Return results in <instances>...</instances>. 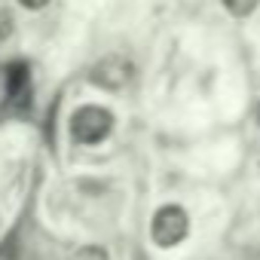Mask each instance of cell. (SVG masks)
Listing matches in <instances>:
<instances>
[{
    "label": "cell",
    "mask_w": 260,
    "mask_h": 260,
    "mask_svg": "<svg viewBox=\"0 0 260 260\" xmlns=\"http://www.w3.org/2000/svg\"><path fill=\"white\" fill-rule=\"evenodd\" d=\"M113 132V113L98 104H83L71 113V138L83 147H95L107 141Z\"/></svg>",
    "instance_id": "cell-1"
},
{
    "label": "cell",
    "mask_w": 260,
    "mask_h": 260,
    "mask_svg": "<svg viewBox=\"0 0 260 260\" xmlns=\"http://www.w3.org/2000/svg\"><path fill=\"white\" fill-rule=\"evenodd\" d=\"M187 236H190V214L181 205L169 202V205H159L153 211V220H150V239H153V245L175 248Z\"/></svg>",
    "instance_id": "cell-2"
},
{
    "label": "cell",
    "mask_w": 260,
    "mask_h": 260,
    "mask_svg": "<svg viewBox=\"0 0 260 260\" xmlns=\"http://www.w3.org/2000/svg\"><path fill=\"white\" fill-rule=\"evenodd\" d=\"M132 77H135V64L125 55H104L101 61H95L89 68V83H95L98 89H107V92L125 89L132 83Z\"/></svg>",
    "instance_id": "cell-3"
},
{
    "label": "cell",
    "mask_w": 260,
    "mask_h": 260,
    "mask_svg": "<svg viewBox=\"0 0 260 260\" xmlns=\"http://www.w3.org/2000/svg\"><path fill=\"white\" fill-rule=\"evenodd\" d=\"M4 86L10 104H25L31 98V68L25 61H10L4 68Z\"/></svg>",
    "instance_id": "cell-4"
},
{
    "label": "cell",
    "mask_w": 260,
    "mask_h": 260,
    "mask_svg": "<svg viewBox=\"0 0 260 260\" xmlns=\"http://www.w3.org/2000/svg\"><path fill=\"white\" fill-rule=\"evenodd\" d=\"M223 10L233 16V19H248L257 7H260V0H220Z\"/></svg>",
    "instance_id": "cell-5"
},
{
    "label": "cell",
    "mask_w": 260,
    "mask_h": 260,
    "mask_svg": "<svg viewBox=\"0 0 260 260\" xmlns=\"http://www.w3.org/2000/svg\"><path fill=\"white\" fill-rule=\"evenodd\" d=\"M71 260H110V254H107L101 245H83Z\"/></svg>",
    "instance_id": "cell-6"
},
{
    "label": "cell",
    "mask_w": 260,
    "mask_h": 260,
    "mask_svg": "<svg viewBox=\"0 0 260 260\" xmlns=\"http://www.w3.org/2000/svg\"><path fill=\"white\" fill-rule=\"evenodd\" d=\"M10 34H13V13L0 10V43H4Z\"/></svg>",
    "instance_id": "cell-7"
},
{
    "label": "cell",
    "mask_w": 260,
    "mask_h": 260,
    "mask_svg": "<svg viewBox=\"0 0 260 260\" xmlns=\"http://www.w3.org/2000/svg\"><path fill=\"white\" fill-rule=\"evenodd\" d=\"M19 4L25 10H43V7H49V0H19Z\"/></svg>",
    "instance_id": "cell-8"
}]
</instances>
